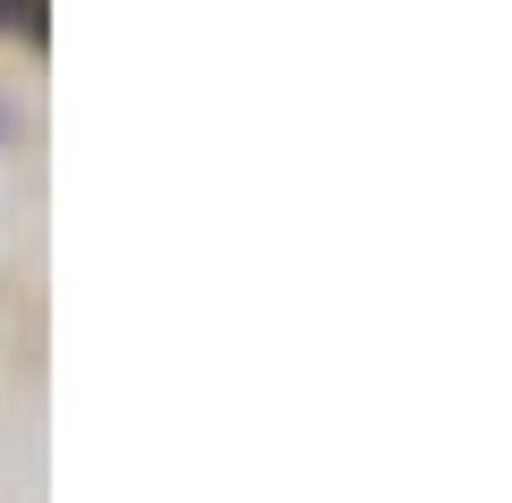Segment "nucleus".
Instances as JSON below:
<instances>
[{
	"label": "nucleus",
	"mask_w": 512,
	"mask_h": 503,
	"mask_svg": "<svg viewBox=\"0 0 512 503\" xmlns=\"http://www.w3.org/2000/svg\"><path fill=\"white\" fill-rule=\"evenodd\" d=\"M9 137H18V111H9V103H0V145H9Z\"/></svg>",
	"instance_id": "nucleus-2"
},
{
	"label": "nucleus",
	"mask_w": 512,
	"mask_h": 503,
	"mask_svg": "<svg viewBox=\"0 0 512 503\" xmlns=\"http://www.w3.org/2000/svg\"><path fill=\"white\" fill-rule=\"evenodd\" d=\"M43 18H52V0H0V35H9V43H43V35H52Z\"/></svg>",
	"instance_id": "nucleus-1"
}]
</instances>
